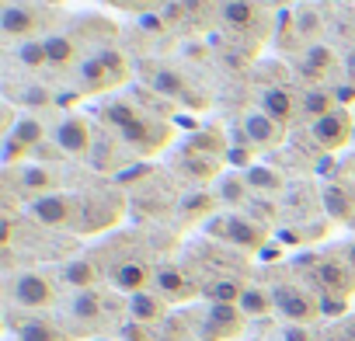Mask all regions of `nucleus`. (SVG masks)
<instances>
[{"label": "nucleus", "instance_id": "nucleus-1", "mask_svg": "<svg viewBox=\"0 0 355 341\" xmlns=\"http://www.w3.org/2000/svg\"><path fill=\"white\" fill-rule=\"evenodd\" d=\"M101 119H105L108 125H115L119 136H122L129 146H136L139 153H153V150H160L164 139H167V129H164L160 122H153L150 115H143V112H139L132 101H125V98L105 101V105H101Z\"/></svg>", "mask_w": 355, "mask_h": 341}, {"label": "nucleus", "instance_id": "nucleus-2", "mask_svg": "<svg viewBox=\"0 0 355 341\" xmlns=\"http://www.w3.org/2000/svg\"><path fill=\"white\" fill-rule=\"evenodd\" d=\"M272 299H275V313L286 317V324H303L306 327L320 317V296L310 292L300 282H279L272 289Z\"/></svg>", "mask_w": 355, "mask_h": 341}, {"label": "nucleus", "instance_id": "nucleus-3", "mask_svg": "<svg viewBox=\"0 0 355 341\" xmlns=\"http://www.w3.org/2000/svg\"><path fill=\"white\" fill-rule=\"evenodd\" d=\"M8 292H11V303L21 306L25 313H35V310H46V306L56 303V282L49 275H42V272H21V275H15L11 286H8Z\"/></svg>", "mask_w": 355, "mask_h": 341}, {"label": "nucleus", "instance_id": "nucleus-4", "mask_svg": "<svg viewBox=\"0 0 355 341\" xmlns=\"http://www.w3.org/2000/svg\"><path fill=\"white\" fill-rule=\"evenodd\" d=\"M209 230H213V237H220V241H227V244H234V247H241V251H258V247L268 241V230H265L261 223L248 220V216L213 220Z\"/></svg>", "mask_w": 355, "mask_h": 341}, {"label": "nucleus", "instance_id": "nucleus-5", "mask_svg": "<svg viewBox=\"0 0 355 341\" xmlns=\"http://www.w3.org/2000/svg\"><path fill=\"white\" fill-rule=\"evenodd\" d=\"M77 202L63 192H53V195H42L35 202H28V216L42 227H53V230H67L77 223Z\"/></svg>", "mask_w": 355, "mask_h": 341}, {"label": "nucleus", "instance_id": "nucleus-6", "mask_svg": "<svg viewBox=\"0 0 355 341\" xmlns=\"http://www.w3.org/2000/svg\"><path fill=\"white\" fill-rule=\"evenodd\" d=\"M56 150L67 157H91L94 150V136H91V122L84 115H67L56 125Z\"/></svg>", "mask_w": 355, "mask_h": 341}, {"label": "nucleus", "instance_id": "nucleus-7", "mask_svg": "<svg viewBox=\"0 0 355 341\" xmlns=\"http://www.w3.org/2000/svg\"><path fill=\"white\" fill-rule=\"evenodd\" d=\"M310 136L320 150H341L352 139V115L345 108H334L331 115H324L310 125Z\"/></svg>", "mask_w": 355, "mask_h": 341}, {"label": "nucleus", "instance_id": "nucleus-8", "mask_svg": "<svg viewBox=\"0 0 355 341\" xmlns=\"http://www.w3.org/2000/svg\"><path fill=\"white\" fill-rule=\"evenodd\" d=\"M244 327V313L237 303H213L209 313H206V324H202V338L206 341H227L234 334H241Z\"/></svg>", "mask_w": 355, "mask_h": 341}, {"label": "nucleus", "instance_id": "nucleus-9", "mask_svg": "<svg viewBox=\"0 0 355 341\" xmlns=\"http://www.w3.org/2000/svg\"><path fill=\"white\" fill-rule=\"evenodd\" d=\"M153 272H157V268H150L143 258H125V261H119V265L108 272V279H112L115 289L136 296V292H143V289H153Z\"/></svg>", "mask_w": 355, "mask_h": 341}, {"label": "nucleus", "instance_id": "nucleus-10", "mask_svg": "<svg viewBox=\"0 0 355 341\" xmlns=\"http://www.w3.org/2000/svg\"><path fill=\"white\" fill-rule=\"evenodd\" d=\"M313 279L320 282V289H324L327 296H341V299H345V296L355 292V268H352L348 261H334V258L317 261Z\"/></svg>", "mask_w": 355, "mask_h": 341}, {"label": "nucleus", "instance_id": "nucleus-11", "mask_svg": "<svg viewBox=\"0 0 355 341\" xmlns=\"http://www.w3.org/2000/svg\"><path fill=\"white\" fill-rule=\"evenodd\" d=\"M11 334L18 341H70V334L53 317H39V313L11 317Z\"/></svg>", "mask_w": 355, "mask_h": 341}, {"label": "nucleus", "instance_id": "nucleus-12", "mask_svg": "<svg viewBox=\"0 0 355 341\" xmlns=\"http://www.w3.org/2000/svg\"><path fill=\"white\" fill-rule=\"evenodd\" d=\"M153 292H160L167 303H185L196 296V282L178 265H160L153 272Z\"/></svg>", "mask_w": 355, "mask_h": 341}, {"label": "nucleus", "instance_id": "nucleus-13", "mask_svg": "<svg viewBox=\"0 0 355 341\" xmlns=\"http://www.w3.org/2000/svg\"><path fill=\"white\" fill-rule=\"evenodd\" d=\"M56 185H60V178H56L53 167L25 164V167L18 170V192H21L28 202H35V199H42V195H53Z\"/></svg>", "mask_w": 355, "mask_h": 341}, {"label": "nucleus", "instance_id": "nucleus-14", "mask_svg": "<svg viewBox=\"0 0 355 341\" xmlns=\"http://www.w3.org/2000/svg\"><path fill=\"white\" fill-rule=\"evenodd\" d=\"M0 32H4V39H11V42H28L39 32V15L32 8L8 4L4 15H0Z\"/></svg>", "mask_w": 355, "mask_h": 341}, {"label": "nucleus", "instance_id": "nucleus-15", "mask_svg": "<svg viewBox=\"0 0 355 341\" xmlns=\"http://www.w3.org/2000/svg\"><path fill=\"white\" fill-rule=\"evenodd\" d=\"M167 299L160 296V292H153V289H143V292H136V296H129V320H136V324H157V320H164L167 317Z\"/></svg>", "mask_w": 355, "mask_h": 341}, {"label": "nucleus", "instance_id": "nucleus-16", "mask_svg": "<svg viewBox=\"0 0 355 341\" xmlns=\"http://www.w3.org/2000/svg\"><path fill=\"white\" fill-rule=\"evenodd\" d=\"M282 129H286V125H279L275 119H268L261 108L244 115V136H248L251 150H254V146H272V143H279V139H282Z\"/></svg>", "mask_w": 355, "mask_h": 341}, {"label": "nucleus", "instance_id": "nucleus-17", "mask_svg": "<svg viewBox=\"0 0 355 341\" xmlns=\"http://www.w3.org/2000/svg\"><path fill=\"white\" fill-rule=\"evenodd\" d=\"M220 18L234 32H251V28L261 25V8L251 4V0H223V4H220Z\"/></svg>", "mask_w": 355, "mask_h": 341}, {"label": "nucleus", "instance_id": "nucleus-18", "mask_svg": "<svg viewBox=\"0 0 355 341\" xmlns=\"http://www.w3.org/2000/svg\"><path fill=\"white\" fill-rule=\"evenodd\" d=\"M258 105H261V112H265L268 119H275L279 125H289L293 115H296V98H293L289 87H265L261 98H258Z\"/></svg>", "mask_w": 355, "mask_h": 341}, {"label": "nucleus", "instance_id": "nucleus-19", "mask_svg": "<svg viewBox=\"0 0 355 341\" xmlns=\"http://www.w3.org/2000/svg\"><path fill=\"white\" fill-rule=\"evenodd\" d=\"M300 73L306 80H324L334 73V53L324 46V42H310L300 56Z\"/></svg>", "mask_w": 355, "mask_h": 341}, {"label": "nucleus", "instance_id": "nucleus-20", "mask_svg": "<svg viewBox=\"0 0 355 341\" xmlns=\"http://www.w3.org/2000/svg\"><path fill=\"white\" fill-rule=\"evenodd\" d=\"M77 84L84 94H105L108 87H115L119 80L108 73V67L98 60V56H87L80 67H77Z\"/></svg>", "mask_w": 355, "mask_h": 341}, {"label": "nucleus", "instance_id": "nucleus-21", "mask_svg": "<svg viewBox=\"0 0 355 341\" xmlns=\"http://www.w3.org/2000/svg\"><path fill=\"white\" fill-rule=\"evenodd\" d=\"M101 279V268L91 261V258H73L63 265V282L73 289V292H84V289H94Z\"/></svg>", "mask_w": 355, "mask_h": 341}, {"label": "nucleus", "instance_id": "nucleus-22", "mask_svg": "<svg viewBox=\"0 0 355 341\" xmlns=\"http://www.w3.org/2000/svg\"><path fill=\"white\" fill-rule=\"evenodd\" d=\"M153 87H157L160 94H167V98L185 101V105H202L199 98H192V91H189L185 77L178 73V70H171V67H164V70H157V73H153Z\"/></svg>", "mask_w": 355, "mask_h": 341}, {"label": "nucleus", "instance_id": "nucleus-23", "mask_svg": "<svg viewBox=\"0 0 355 341\" xmlns=\"http://www.w3.org/2000/svg\"><path fill=\"white\" fill-rule=\"evenodd\" d=\"M241 313L244 317H268L275 310V299H272V289H261V286H244L241 299H237Z\"/></svg>", "mask_w": 355, "mask_h": 341}, {"label": "nucleus", "instance_id": "nucleus-24", "mask_svg": "<svg viewBox=\"0 0 355 341\" xmlns=\"http://www.w3.org/2000/svg\"><path fill=\"white\" fill-rule=\"evenodd\" d=\"M70 317L80 320L84 327H94L101 320V296L94 289H84V292H73L70 299Z\"/></svg>", "mask_w": 355, "mask_h": 341}, {"label": "nucleus", "instance_id": "nucleus-25", "mask_svg": "<svg viewBox=\"0 0 355 341\" xmlns=\"http://www.w3.org/2000/svg\"><path fill=\"white\" fill-rule=\"evenodd\" d=\"M300 108H303V115H306L310 122H317V119L331 115L338 105H334V94H331V91H324V87H310V91L300 98Z\"/></svg>", "mask_w": 355, "mask_h": 341}, {"label": "nucleus", "instance_id": "nucleus-26", "mask_svg": "<svg viewBox=\"0 0 355 341\" xmlns=\"http://www.w3.org/2000/svg\"><path fill=\"white\" fill-rule=\"evenodd\" d=\"M42 46H46L49 67H56V70H63V67H70L77 60V46L67 35H49V39H42Z\"/></svg>", "mask_w": 355, "mask_h": 341}, {"label": "nucleus", "instance_id": "nucleus-27", "mask_svg": "<svg viewBox=\"0 0 355 341\" xmlns=\"http://www.w3.org/2000/svg\"><path fill=\"white\" fill-rule=\"evenodd\" d=\"M324 206H327V213L334 220H348L355 213V199H352V192L345 185H327L324 189Z\"/></svg>", "mask_w": 355, "mask_h": 341}, {"label": "nucleus", "instance_id": "nucleus-28", "mask_svg": "<svg viewBox=\"0 0 355 341\" xmlns=\"http://www.w3.org/2000/svg\"><path fill=\"white\" fill-rule=\"evenodd\" d=\"M8 136H15L18 143H25V146H39L42 139H46V122L42 119H35V115H25V119H18V125L8 132Z\"/></svg>", "mask_w": 355, "mask_h": 341}, {"label": "nucleus", "instance_id": "nucleus-29", "mask_svg": "<svg viewBox=\"0 0 355 341\" xmlns=\"http://www.w3.org/2000/svg\"><path fill=\"white\" fill-rule=\"evenodd\" d=\"M18 63H21L25 70H46V67H49V56H46V46H42V39L18 42Z\"/></svg>", "mask_w": 355, "mask_h": 341}, {"label": "nucleus", "instance_id": "nucleus-30", "mask_svg": "<svg viewBox=\"0 0 355 341\" xmlns=\"http://www.w3.org/2000/svg\"><path fill=\"white\" fill-rule=\"evenodd\" d=\"M213 209H216V199H213V195H206V192L189 195V199L182 202V216H185L189 223H192V220H206Z\"/></svg>", "mask_w": 355, "mask_h": 341}, {"label": "nucleus", "instance_id": "nucleus-31", "mask_svg": "<svg viewBox=\"0 0 355 341\" xmlns=\"http://www.w3.org/2000/svg\"><path fill=\"white\" fill-rule=\"evenodd\" d=\"M241 292H244V286H241L237 279H216V282L206 289V296H209L213 303H237Z\"/></svg>", "mask_w": 355, "mask_h": 341}, {"label": "nucleus", "instance_id": "nucleus-32", "mask_svg": "<svg viewBox=\"0 0 355 341\" xmlns=\"http://www.w3.org/2000/svg\"><path fill=\"white\" fill-rule=\"evenodd\" d=\"M248 185L258 189V192H279L282 189V178L275 175V170H268V167H251L248 170Z\"/></svg>", "mask_w": 355, "mask_h": 341}, {"label": "nucleus", "instance_id": "nucleus-33", "mask_svg": "<svg viewBox=\"0 0 355 341\" xmlns=\"http://www.w3.org/2000/svg\"><path fill=\"white\" fill-rule=\"evenodd\" d=\"M105 67H108V73L115 77V80H125V73H129V67H125V56L119 53V49H98L94 53Z\"/></svg>", "mask_w": 355, "mask_h": 341}, {"label": "nucleus", "instance_id": "nucleus-34", "mask_svg": "<svg viewBox=\"0 0 355 341\" xmlns=\"http://www.w3.org/2000/svg\"><path fill=\"white\" fill-rule=\"evenodd\" d=\"M28 153H32V146L18 143L15 136H4V164H8V167H15L18 160H25Z\"/></svg>", "mask_w": 355, "mask_h": 341}, {"label": "nucleus", "instance_id": "nucleus-35", "mask_svg": "<svg viewBox=\"0 0 355 341\" xmlns=\"http://www.w3.org/2000/svg\"><path fill=\"white\" fill-rule=\"evenodd\" d=\"M248 189H251L248 182H241V178H227V185H220V195H223L227 202H241V195H244Z\"/></svg>", "mask_w": 355, "mask_h": 341}, {"label": "nucleus", "instance_id": "nucleus-36", "mask_svg": "<svg viewBox=\"0 0 355 341\" xmlns=\"http://www.w3.org/2000/svg\"><path fill=\"white\" fill-rule=\"evenodd\" d=\"M21 101L42 108V105H49V91H46V87H25V91H21Z\"/></svg>", "mask_w": 355, "mask_h": 341}, {"label": "nucleus", "instance_id": "nucleus-37", "mask_svg": "<svg viewBox=\"0 0 355 341\" xmlns=\"http://www.w3.org/2000/svg\"><path fill=\"white\" fill-rule=\"evenodd\" d=\"M122 338H125V341H153V334L146 331V324H136V320H129V324H125Z\"/></svg>", "mask_w": 355, "mask_h": 341}, {"label": "nucleus", "instance_id": "nucleus-38", "mask_svg": "<svg viewBox=\"0 0 355 341\" xmlns=\"http://www.w3.org/2000/svg\"><path fill=\"white\" fill-rule=\"evenodd\" d=\"M282 341H313V338H310V331L303 324H286L282 327Z\"/></svg>", "mask_w": 355, "mask_h": 341}, {"label": "nucleus", "instance_id": "nucleus-39", "mask_svg": "<svg viewBox=\"0 0 355 341\" xmlns=\"http://www.w3.org/2000/svg\"><path fill=\"white\" fill-rule=\"evenodd\" d=\"M348 80L355 84V53H352V60H348Z\"/></svg>", "mask_w": 355, "mask_h": 341}, {"label": "nucleus", "instance_id": "nucleus-40", "mask_svg": "<svg viewBox=\"0 0 355 341\" xmlns=\"http://www.w3.org/2000/svg\"><path fill=\"white\" fill-rule=\"evenodd\" d=\"M345 258H348V265H352V268H355V244H352V247H348V251H345Z\"/></svg>", "mask_w": 355, "mask_h": 341}, {"label": "nucleus", "instance_id": "nucleus-41", "mask_svg": "<svg viewBox=\"0 0 355 341\" xmlns=\"http://www.w3.org/2000/svg\"><path fill=\"white\" fill-rule=\"evenodd\" d=\"M11 341H18V338H11Z\"/></svg>", "mask_w": 355, "mask_h": 341}]
</instances>
